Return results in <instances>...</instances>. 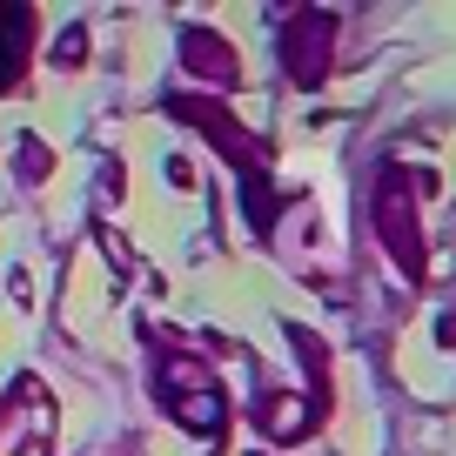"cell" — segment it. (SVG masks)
I'll use <instances>...</instances> for the list:
<instances>
[{
    "label": "cell",
    "mask_w": 456,
    "mask_h": 456,
    "mask_svg": "<svg viewBox=\"0 0 456 456\" xmlns=\"http://www.w3.org/2000/svg\"><path fill=\"white\" fill-rule=\"evenodd\" d=\"M329 47H336V14L309 7L302 20H289V28H282V61H289V81L322 87V74H329Z\"/></svg>",
    "instance_id": "cell-5"
},
{
    "label": "cell",
    "mask_w": 456,
    "mask_h": 456,
    "mask_svg": "<svg viewBox=\"0 0 456 456\" xmlns=\"http://www.w3.org/2000/svg\"><path fill=\"white\" fill-rule=\"evenodd\" d=\"M20 175H28V182H41V175H47V148L41 142H20Z\"/></svg>",
    "instance_id": "cell-8"
},
{
    "label": "cell",
    "mask_w": 456,
    "mask_h": 456,
    "mask_svg": "<svg viewBox=\"0 0 456 456\" xmlns=\"http://www.w3.org/2000/svg\"><path fill=\"white\" fill-rule=\"evenodd\" d=\"M376 228H383V248L396 269H423V235H416V195H410V175L389 168L383 188H376Z\"/></svg>",
    "instance_id": "cell-4"
},
{
    "label": "cell",
    "mask_w": 456,
    "mask_h": 456,
    "mask_svg": "<svg viewBox=\"0 0 456 456\" xmlns=\"http://www.w3.org/2000/svg\"><path fill=\"white\" fill-rule=\"evenodd\" d=\"M34 54V7H0V94L20 81Z\"/></svg>",
    "instance_id": "cell-6"
},
{
    "label": "cell",
    "mask_w": 456,
    "mask_h": 456,
    "mask_svg": "<svg viewBox=\"0 0 456 456\" xmlns=\"http://www.w3.org/2000/svg\"><path fill=\"white\" fill-rule=\"evenodd\" d=\"M0 456H54V403L34 376H20L0 403Z\"/></svg>",
    "instance_id": "cell-3"
},
{
    "label": "cell",
    "mask_w": 456,
    "mask_h": 456,
    "mask_svg": "<svg viewBox=\"0 0 456 456\" xmlns=\"http://www.w3.org/2000/svg\"><path fill=\"white\" fill-rule=\"evenodd\" d=\"M182 54H188V68H195V74H208L215 87H228V81H235V54H228V41H222V34L188 28V34H182Z\"/></svg>",
    "instance_id": "cell-7"
},
{
    "label": "cell",
    "mask_w": 456,
    "mask_h": 456,
    "mask_svg": "<svg viewBox=\"0 0 456 456\" xmlns=\"http://www.w3.org/2000/svg\"><path fill=\"white\" fill-rule=\"evenodd\" d=\"M168 108L182 114V121H195L201 134H215V142L228 148V161H235V175H242V195H248V222H256L262 235H269V215H275V188H269V155H262V148L248 142V134H235V128H228L215 101H168Z\"/></svg>",
    "instance_id": "cell-1"
},
{
    "label": "cell",
    "mask_w": 456,
    "mask_h": 456,
    "mask_svg": "<svg viewBox=\"0 0 456 456\" xmlns=\"http://www.w3.org/2000/svg\"><path fill=\"white\" fill-rule=\"evenodd\" d=\"M81 47H87V28H68V34H61V47H54L61 68H74V61H81Z\"/></svg>",
    "instance_id": "cell-9"
},
{
    "label": "cell",
    "mask_w": 456,
    "mask_h": 456,
    "mask_svg": "<svg viewBox=\"0 0 456 456\" xmlns=\"http://www.w3.org/2000/svg\"><path fill=\"white\" fill-rule=\"evenodd\" d=\"M161 403H168V416L182 429H195V436H215V429L228 423V403H222V383L208 376V362L195 356H161Z\"/></svg>",
    "instance_id": "cell-2"
}]
</instances>
